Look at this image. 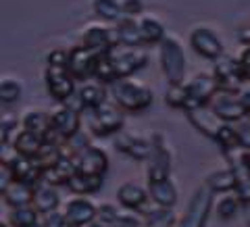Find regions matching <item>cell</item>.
<instances>
[{"label":"cell","instance_id":"1","mask_svg":"<svg viewBox=\"0 0 250 227\" xmlns=\"http://www.w3.org/2000/svg\"><path fill=\"white\" fill-rule=\"evenodd\" d=\"M108 88V96L111 100L121 106L123 111L129 113H142L148 106L152 104V90L146 83L138 82V80H129V77H121L115 80L113 83L106 85Z\"/></svg>","mask_w":250,"mask_h":227},{"label":"cell","instance_id":"2","mask_svg":"<svg viewBox=\"0 0 250 227\" xmlns=\"http://www.w3.org/2000/svg\"><path fill=\"white\" fill-rule=\"evenodd\" d=\"M159 62L163 69V75L169 83H184L188 73V59L184 52V46L179 38L173 34H167V38L159 44Z\"/></svg>","mask_w":250,"mask_h":227},{"label":"cell","instance_id":"3","mask_svg":"<svg viewBox=\"0 0 250 227\" xmlns=\"http://www.w3.org/2000/svg\"><path fill=\"white\" fill-rule=\"evenodd\" d=\"M125 123L123 117V108L117 106L115 103H106L100 104L96 108L88 111V129L94 136H111V134H119L121 127Z\"/></svg>","mask_w":250,"mask_h":227},{"label":"cell","instance_id":"4","mask_svg":"<svg viewBox=\"0 0 250 227\" xmlns=\"http://www.w3.org/2000/svg\"><path fill=\"white\" fill-rule=\"evenodd\" d=\"M44 82H46V92H48L50 98H54L59 104H65L77 92V80L71 75L69 67H65V65H46Z\"/></svg>","mask_w":250,"mask_h":227},{"label":"cell","instance_id":"5","mask_svg":"<svg viewBox=\"0 0 250 227\" xmlns=\"http://www.w3.org/2000/svg\"><path fill=\"white\" fill-rule=\"evenodd\" d=\"M213 205H215V192L207 184H202L192 194L186 213L177 221V227H205Z\"/></svg>","mask_w":250,"mask_h":227},{"label":"cell","instance_id":"6","mask_svg":"<svg viewBox=\"0 0 250 227\" xmlns=\"http://www.w3.org/2000/svg\"><path fill=\"white\" fill-rule=\"evenodd\" d=\"M108 59L113 62L117 80H121V77H129L131 73L140 71V69L146 65L148 52L144 48H127V46L117 44L115 48L108 52Z\"/></svg>","mask_w":250,"mask_h":227},{"label":"cell","instance_id":"7","mask_svg":"<svg viewBox=\"0 0 250 227\" xmlns=\"http://www.w3.org/2000/svg\"><path fill=\"white\" fill-rule=\"evenodd\" d=\"M213 75L219 83V90L240 92L242 85L246 83V77H244V71H242L240 61L236 57H229V54H221V57L215 61Z\"/></svg>","mask_w":250,"mask_h":227},{"label":"cell","instance_id":"8","mask_svg":"<svg viewBox=\"0 0 250 227\" xmlns=\"http://www.w3.org/2000/svg\"><path fill=\"white\" fill-rule=\"evenodd\" d=\"M152 144H154V152L148 161V169H146V177L148 182H161V179L171 177V148L167 138L156 131L150 136Z\"/></svg>","mask_w":250,"mask_h":227},{"label":"cell","instance_id":"9","mask_svg":"<svg viewBox=\"0 0 250 227\" xmlns=\"http://www.w3.org/2000/svg\"><path fill=\"white\" fill-rule=\"evenodd\" d=\"M186 90H188V98H190L188 100V111H192V108H198V106H207L213 100V96L219 92V83L215 80V75L196 73L186 82Z\"/></svg>","mask_w":250,"mask_h":227},{"label":"cell","instance_id":"10","mask_svg":"<svg viewBox=\"0 0 250 227\" xmlns=\"http://www.w3.org/2000/svg\"><path fill=\"white\" fill-rule=\"evenodd\" d=\"M208 106L223 123H236L240 119H244V117H248V111L242 104L238 92L219 90L213 96V100L208 103Z\"/></svg>","mask_w":250,"mask_h":227},{"label":"cell","instance_id":"11","mask_svg":"<svg viewBox=\"0 0 250 227\" xmlns=\"http://www.w3.org/2000/svg\"><path fill=\"white\" fill-rule=\"evenodd\" d=\"M98 52H94L85 46H75L69 50V71L75 77L77 82H88L96 73V65H98Z\"/></svg>","mask_w":250,"mask_h":227},{"label":"cell","instance_id":"12","mask_svg":"<svg viewBox=\"0 0 250 227\" xmlns=\"http://www.w3.org/2000/svg\"><path fill=\"white\" fill-rule=\"evenodd\" d=\"M50 121H52V131L62 142H67L77 131H82V113L71 108L69 104H59L54 108L50 113Z\"/></svg>","mask_w":250,"mask_h":227},{"label":"cell","instance_id":"13","mask_svg":"<svg viewBox=\"0 0 250 227\" xmlns=\"http://www.w3.org/2000/svg\"><path fill=\"white\" fill-rule=\"evenodd\" d=\"M115 148L123 154L131 156L136 161H150L154 152L152 138L138 136V134H127V131H119L115 138Z\"/></svg>","mask_w":250,"mask_h":227},{"label":"cell","instance_id":"14","mask_svg":"<svg viewBox=\"0 0 250 227\" xmlns=\"http://www.w3.org/2000/svg\"><path fill=\"white\" fill-rule=\"evenodd\" d=\"M190 46L200 54V57H205L208 61H217L223 54L221 38H219L210 27H205V25H198L190 31Z\"/></svg>","mask_w":250,"mask_h":227},{"label":"cell","instance_id":"15","mask_svg":"<svg viewBox=\"0 0 250 227\" xmlns=\"http://www.w3.org/2000/svg\"><path fill=\"white\" fill-rule=\"evenodd\" d=\"M82 46H85V48H90L98 54L111 52L117 46L115 29L103 25V23H90V25L82 31Z\"/></svg>","mask_w":250,"mask_h":227},{"label":"cell","instance_id":"16","mask_svg":"<svg viewBox=\"0 0 250 227\" xmlns=\"http://www.w3.org/2000/svg\"><path fill=\"white\" fill-rule=\"evenodd\" d=\"M61 208H62V213H65V217L71 221V225H75V227L88 225L90 221L96 219V213H98V205H94L88 196H80V194L69 198Z\"/></svg>","mask_w":250,"mask_h":227},{"label":"cell","instance_id":"17","mask_svg":"<svg viewBox=\"0 0 250 227\" xmlns=\"http://www.w3.org/2000/svg\"><path fill=\"white\" fill-rule=\"evenodd\" d=\"M75 167L82 173H92V175H104L108 169V156L103 148L90 144L88 148H83L77 154H73Z\"/></svg>","mask_w":250,"mask_h":227},{"label":"cell","instance_id":"18","mask_svg":"<svg viewBox=\"0 0 250 227\" xmlns=\"http://www.w3.org/2000/svg\"><path fill=\"white\" fill-rule=\"evenodd\" d=\"M148 200H150L148 187L136 182H123L117 187V202L127 210H142L148 205Z\"/></svg>","mask_w":250,"mask_h":227},{"label":"cell","instance_id":"19","mask_svg":"<svg viewBox=\"0 0 250 227\" xmlns=\"http://www.w3.org/2000/svg\"><path fill=\"white\" fill-rule=\"evenodd\" d=\"M77 100L83 111H92L100 104L106 103V96H108V88H104V83L100 82H82V85H77V92H75Z\"/></svg>","mask_w":250,"mask_h":227},{"label":"cell","instance_id":"20","mask_svg":"<svg viewBox=\"0 0 250 227\" xmlns=\"http://www.w3.org/2000/svg\"><path fill=\"white\" fill-rule=\"evenodd\" d=\"M21 127L31 131V134H38L42 136L44 140L48 138V134L52 131V121H50V113L42 111V108H34L29 106L21 113Z\"/></svg>","mask_w":250,"mask_h":227},{"label":"cell","instance_id":"21","mask_svg":"<svg viewBox=\"0 0 250 227\" xmlns=\"http://www.w3.org/2000/svg\"><path fill=\"white\" fill-rule=\"evenodd\" d=\"M188 119H190V123L196 127L198 131H202L205 136L213 138L217 136V131L221 129L223 121L219 119V117L210 111V106H198V108H192V111H188Z\"/></svg>","mask_w":250,"mask_h":227},{"label":"cell","instance_id":"22","mask_svg":"<svg viewBox=\"0 0 250 227\" xmlns=\"http://www.w3.org/2000/svg\"><path fill=\"white\" fill-rule=\"evenodd\" d=\"M115 38L119 46H127V48H142L144 38L140 34V25L136 17H125L123 21L115 23Z\"/></svg>","mask_w":250,"mask_h":227},{"label":"cell","instance_id":"23","mask_svg":"<svg viewBox=\"0 0 250 227\" xmlns=\"http://www.w3.org/2000/svg\"><path fill=\"white\" fill-rule=\"evenodd\" d=\"M148 194H150V202L159 206L173 208L177 202V187L173 179H161V182H148Z\"/></svg>","mask_w":250,"mask_h":227},{"label":"cell","instance_id":"24","mask_svg":"<svg viewBox=\"0 0 250 227\" xmlns=\"http://www.w3.org/2000/svg\"><path fill=\"white\" fill-rule=\"evenodd\" d=\"M34 206L40 210V215H46V213H50V210H57L61 208V194L57 190V186H52V184H38L34 187Z\"/></svg>","mask_w":250,"mask_h":227},{"label":"cell","instance_id":"25","mask_svg":"<svg viewBox=\"0 0 250 227\" xmlns=\"http://www.w3.org/2000/svg\"><path fill=\"white\" fill-rule=\"evenodd\" d=\"M75 173H77L75 159H73L71 154H62L57 165L44 171V182L57 186V187H59V186H67V182H69V179H71Z\"/></svg>","mask_w":250,"mask_h":227},{"label":"cell","instance_id":"26","mask_svg":"<svg viewBox=\"0 0 250 227\" xmlns=\"http://www.w3.org/2000/svg\"><path fill=\"white\" fill-rule=\"evenodd\" d=\"M2 194V200L9 208H17V206H27V205H34V187L15 179V182L6 187Z\"/></svg>","mask_w":250,"mask_h":227},{"label":"cell","instance_id":"27","mask_svg":"<svg viewBox=\"0 0 250 227\" xmlns=\"http://www.w3.org/2000/svg\"><path fill=\"white\" fill-rule=\"evenodd\" d=\"M104 184V175H92V173H77L67 182V187L73 194H80V196H90V194L98 192Z\"/></svg>","mask_w":250,"mask_h":227},{"label":"cell","instance_id":"28","mask_svg":"<svg viewBox=\"0 0 250 227\" xmlns=\"http://www.w3.org/2000/svg\"><path fill=\"white\" fill-rule=\"evenodd\" d=\"M138 25H140V34L144 38V44H161L167 38L165 25L154 15H142L138 19Z\"/></svg>","mask_w":250,"mask_h":227},{"label":"cell","instance_id":"29","mask_svg":"<svg viewBox=\"0 0 250 227\" xmlns=\"http://www.w3.org/2000/svg\"><path fill=\"white\" fill-rule=\"evenodd\" d=\"M140 213H142L146 219V227H175L177 225L173 208L159 206V205H154V202H152L150 208L144 206Z\"/></svg>","mask_w":250,"mask_h":227},{"label":"cell","instance_id":"30","mask_svg":"<svg viewBox=\"0 0 250 227\" xmlns=\"http://www.w3.org/2000/svg\"><path fill=\"white\" fill-rule=\"evenodd\" d=\"M46 140L42 136H38V134H31V131L27 129H21L17 138L13 140V146L17 148V150L23 154V156H29V159H36L38 152L42 150V146H44Z\"/></svg>","mask_w":250,"mask_h":227},{"label":"cell","instance_id":"31","mask_svg":"<svg viewBox=\"0 0 250 227\" xmlns=\"http://www.w3.org/2000/svg\"><path fill=\"white\" fill-rule=\"evenodd\" d=\"M236 173H233L231 167H225V169H217L213 171L208 177H207V186L210 187L213 192L217 194H225V192H233L236 190Z\"/></svg>","mask_w":250,"mask_h":227},{"label":"cell","instance_id":"32","mask_svg":"<svg viewBox=\"0 0 250 227\" xmlns=\"http://www.w3.org/2000/svg\"><path fill=\"white\" fill-rule=\"evenodd\" d=\"M92 9L100 19H104V21L119 23V21L125 19L121 0H92Z\"/></svg>","mask_w":250,"mask_h":227},{"label":"cell","instance_id":"33","mask_svg":"<svg viewBox=\"0 0 250 227\" xmlns=\"http://www.w3.org/2000/svg\"><path fill=\"white\" fill-rule=\"evenodd\" d=\"M40 219H42L40 210H38L34 205H27V206L11 208L6 221H9L13 227H31V225H36L38 221H40Z\"/></svg>","mask_w":250,"mask_h":227},{"label":"cell","instance_id":"34","mask_svg":"<svg viewBox=\"0 0 250 227\" xmlns=\"http://www.w3.org/2000/svg\"><path fill=\"white\" fill-rule=\"evenodd\" d=\"M23 96V82L15 75H4L0 80V103L13 104Z\"/></svg>","mask_w":250,"mask_h":227},{"label":"cell","instance_id":"35","mask_svg":"<svg viewBox=\"0 0 250 227\" xmlns=\"http://www.w3.org/2000/svg\"><path fill=\"white\" fill-rule=\"evenodd\" d=\"M242 206V202L238 198L236 192H225L221 194L217 200H215V208H217V215L221 219H231L238 215V210Z\"/></svg>","mask_w":250,"mask_h":227},{"label":"cell","instance_id":"36","mask_svg":"<svg viewBox=\"0 0 250 227\" xmlns=\"http://www.w3.org/2000/svg\"><path fill=\"white\" fill-rule=\"evenodd\" d=\"M21 129V119H17L11 113H4L0 119V144H13V140L17 138Z\"/></svg>","mask_w":250,"mask_h":227},{"label":"cell","instance_id":"37","mask_svg":"<svg viewBox=\"0 0 250 227\" xmlns=\"http://www.w3.org/2000/svg\"><path fill=\"white\" fill-rule=\"evenodd\" d=\"M215 142L221 146V150L228 154L231 150H236L240 148V142H238V134H236V127H233V123H223L221 129L217 131L215 136Z\"/></svg>","mask_w":250,"mask_h":227},{"label":"cell","instance_id":"38","mask_svg":"<svg viewBox=\"0 0 250 227\" xmlns=\"http://www.w3.org/2000/svg\"><path fill=\"white\" fill-rule=\"evenodd\" d=\"M188 90H186V82L184 83H169V88L165 90V103L173 108H184L188 111Z\"/></svg>","mask_w":250,"mask_h":227},{"label":"cell","instance_id":"39","mask_svg":"<svg viewBox=\"0 0 250 227\" xmlns=\"http://www.w3.org/2000/svg\"><path fill=\"white\" fill-rule=\"evenodd\" d=\"M94 80L100 82V83H113L117 80L115 75V69H113V62L108 59V52L106 54H100L98 57V65H96V73H94Z\"/></svg>","mask_w":250,"mask_h":227},{"label":"cell","instance_id":"40","mask_svg":"<svg viewBox=\"0 0 250 227\" xmlns=\"http://www.w3.org/2000/svg\"><path fill=\"white\" fill-rule=\"evenodd\" d=\"M113 227H146V219L140 210H121L119 219L115 221Z\"/></svg>","mask_w":250,"mask_h":227},{"label":"cell","instance_id":"41","mask_svg":"<svg viewBox=\"0 0 250 227\" xmlns=\"http://www.w3.org/2000/svg\"><path fill=\"white\" fill-rule=\"evenodd\" d=\"M119 215H121V210H119V206H117V205H113V202H100V205H98L96 219H98V221H103L104 225H108V227L115 225V221L119 219Z\"/></svg>","mask_w":250,"mask_h":227},{"label":"cell","instance_id":"42","mask_svg":"<svg viewBox=\"0 0 250 227\" xmlns=\"http://www.w3.org/2000/svg\"><path fill=\"white\" fill-rule=\"evenodd\" d=\"M42 223L46 227H75L71 225V221L65 217V213H62V208H57V210H50V213L42 215Z\"/></svg>","mask_w":250,"mask_h":227},{"label":"cell","instance_id":"43","mask_svg":"<svg viewBox=\"0 0 250 227\" xmlns=\"http://www.w3.org/2000/svg\"><path fill=\"white\" fill-rule=\"evenodd\" d=\"M233 127H236L240 148H244V150H250V115L244 117V119L236 121V123H233Z\"/></svg>","mask_w":250,"mask_h":227},{"label":"cell","instance_id":"44","mask_svg":"<svg viewBox=\"0 0 250 227\" xmlns=\"http://www.w3.org/2000/svg\"><path fill=\"white\" fill-rule=\"evenodd\" d=\"M236 192L238 198L242 205H250V173H244V175H236Z\"/></svg>","mask_w":250,"mask_h":227},{"label":"cell","instance_id":"45","mask_svg":"<svg viewBox=\"0 0 250 227\" xmlns=\"http://www.w3.org/2000/svg\"><path fill=\"white\" fill-rule=\"evenodd\" d=\"M46 65H69V50L65 48H54L46 57Z\"/></svg>","mask_w":250,"mask_h":227},{"label":"cell","instance_id":"46","mask_svg":"<svg viewBox=\"0 0 250 227\" xmlns=\"http://www.w3.org/2000/svg\"><path fill=\"white\" fill-rule=\"evenodd\" d=\"M121 6H123L125 17H136V15H140L144 11L142 0H121Z\"/></svg>","mask_w":250,"mask_h":227},{"label":"cell","instance_id":"47","mask_svg":"<svg viewBox=\"0 0 250 227\" xmlns=\"http://www.w3.org/2000/svg\"><path fill=\"white\" fill-rule=\"evenodd\" d=\"M13 182H15L13 171H11L9 167H6V165H0V192H4L6 187H9Z\"/></svg>","mask_w":250,"mask_h":227},{"label":"cell","instance_id":"48","mask_svg":"<svg viewBox=\"0 0 250 227\" xmlns=\"http://www.w3.org/2000/svg\"><path fill=\"white\" fill-rule=\"evenodd\" d=\"M238 61H240V65H242V71H244L246 82H250V46H246V48L242 50Z\"/></svg>","mask_w":250,"mask_h":227},{"label":"cell","instance_id":"49","mask_svg":"<svg viewBox=\"0 0 250 227\" xmlns=\"http://www.w3.org/2000/svg\"><path fill=\"white\" fill-rule=\"evenodd\" d=\"M238 96H240L242 104H244V108H246V111H248V115H250V82L242 85V90L238 92Z\"/></svg>","mask_w":250,"mask_h":227},{"label":"cell","instance_id":"50","mask_svg":"<svg viewBox=\"0 0 250 227\" xmlns=\"http://www.w3.org/2000/svg\"><path fill=\"white\" fill-rule=\"evenodd\" d=\"M240 42L244 46H250V27H244L240 31Z\"/></svg>","mask_w":250,"mask_h":227},{"label":"cell","instance_id":"51","mask_svg":"<svg viewBox=\"0 0 250 227\" xmlns=\"http://www.w3.org/2000/svg\"><path fill=\"white\" fill-rule=\"evenodd\" d=\"M83 227H108V225H104L103 221H98V219H94V221H90L88 225H83Z\"/></svg>","mask_w":250,"mask_h":227},{"label":"cell","instance_id":"52","mask_svg":"<svg viewBox=\"0 0 250 227\" xmlns=\"http://www.w3.org/2000/svg\"><path fill=\"white\" fill-rule=\"evenodd\" d=\"M0 227H13V225H11L9 221H6V219H4V221H2V223H0Z\"/></svg>","mask_w":250,"mask_h":227},{"label":"cell","instance_id":"53","mask_svg":"<svg viewBox=\"0 0 250 227\" xmlns=\"http://www.w3.org/2000/svg\"><path fill=\"white\" fill-rule=\"evenodd\" d=\"M31 227H46V225H44V223H42V219H40V221H38V223H36V225H31Z\"/></svg>","mask_w":250,"mask_h":227},{"label":"cell","instance_id":"54","mask_svg":"<svg viewBox=\"0 0 250 227\" xmlns=\"http://www.w3.org/2000/svg\"><path fill=\"white\" fill-rule=\"evenodd\" d=\"M175 227H177V225H175Z\"/></svg>","mask_w":250,"mask_h":227}]
</instances>
